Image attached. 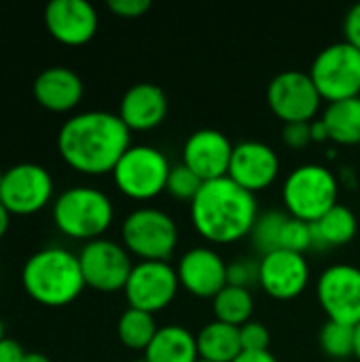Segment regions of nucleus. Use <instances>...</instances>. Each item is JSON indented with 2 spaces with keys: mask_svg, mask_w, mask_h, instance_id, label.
<instances>
[{
  "mask_svg": "<svg viewBox=\"0 0 360 362\" xmlns=\"http://www.w3.org/2000/svg\"><path fill=\"white\" fill-rule=\"evenodd\" d=\"M157 331H159V327H157L153 314L140 312L134 308H127L117 322V335H119L121 344L136 352H144L151 346V341L155 339Z\"/></svg>",
  "mask_w": 360,
  "mask_h": 362,
  "instance_id": "26",
  "label": "nucleus"
},
{
  "mask_svg": "<svg viewBox=\"0 0 360 362\" xmlns=\"http://www.w3.org/2000/svg\"><path fill=\"white\" fill-rule=\"evenodd\" d=\"M176 274L180 288L199 299H214L227 286V263L208 246L187 250L176 265Z\"/></svg>",
  "mask_w": 360,
  "mask_h": 362,
  "instance_id": "16",
  "label": "nucleus"
},
{
  "mask_svg": "<svg viewBox=\"0 0 360 362\" xmlns=\"http://www.w3.org/2000/svg\"><path fill=\"white\" fill-rule=\"evenodd\" d=\"M212 310L219 322L231 325V327H242L250 322V316L255 312V299L248 288L231 286L227 284L214 299H212Z\"/></svg>",
  "mask_w": 360,
  "mask_h": 362,
  "instance_id": "25",
  "label": "nucleus"
},
{
  "mask_svg": "<svg viewBox=\"0 0 360 362\" xmlns=\"http://www.w3.org/2000/svg\"><path fill=\"white\" fill-rule=\"evenodd\" d=\"M278 174H280V159L269 144L246 140L233 146L227 178H231L248 193L255 195L259 191L269 189L276 182Z\"/></svg>",
  "mask_w": 360,
  "mask_h": 362,
  "instance_id": "15",
  "label": "nucleus"
},
{
  "mask_svg": "<svg viewBox=\"0 0 360 362\" xmlns=\"http://www.w3.org/2000/svg\"><path fill=\"white\" fill-rule=\"evenodd\" d=\"M233 362H278L272 352H242Z\"/></svg>",
  "mask_w": 360,
  "mask_h": 362,
  "instance_id": "38",
  "label": "nucleus"
},
{
  "mask_svg": "<svg viewBox=\"0 0 360 362\" xmlns=\"http://www.w3.org/2000/svg\"><path fill=\"white\" fill-rule=\"evenodd\" d=\"M25 354L28 352L21 348L19 341H15L11 337H4L0 341V362H23Z\"/></svg>",
  "mask_w": 360,
  "mask_h": 362,
  "instance_id": "36",
  "label": "nucleus"
},
{
  "mask_svg": "<svg viewBox=\"0 0 360 362\" xmlns=\"http://www.w3.org/2000/svg\"><path fill=\"white\" fill-rule=\"evenodd\" d=\"M8 225H11V212L2 206L0 202V240L4 238V233L8 231Z\"/></svg>",
  "mask_w": 360,
  "mask_h": 362,
  "instance_id": "39",
  "label": "nucleus"
},
{
  "mask_svg": "<svg viewBox=\"0 0 360 362\" xmlns=\"http://www.w3.org/2000/svg\"><path fill=\"white\" fill-rule=\"evenodd\" d=\"M197 362H208V361H202V358H199V361H197Z\"/></svg>",
  "mask_w": 360,
  "mask_h": 362,
  "instance_id": "46",
  "label": "nucleus"
},
{
  "mask_svg": "<svg viewBox=\"0 0 360 362\" xmlns=\"http://www.w3.org/2000/svg\"><path fill=\"white\" fill-rule=\"evenodd\" d=\"M318 344L329 361H350L354 358V327L329 320L320 329Z\"/></svg>",
  "mask_w": 360,
  "mask_h": 362,
  "instance_id": "27",
  "label": "nucleus"
},
{
  "mask_svg": "<svg viewBox=\"0 0 360 362\" xmlns=\"http://www.w3.org/2000/svg\"><path fill=\"white\" fill-rule=\"evenodd\" d=\"M233 144L219 129H197L182 146V163L204 182L225 178L229 172Z\"/></svg>",
  "mask_w": 360,
  "mask_h": 362,
  "instance_id": "18",
  "label": "nucleus"
},
{
  "mask_svg": "<svg viewBox=\"0 0 360 362\" xmlns=\"http://www.w3.org/2000/svg\"><path fill=\"white\" fill-rule=\"evenodd\" d=\"M286 218H289V214L278 212V210L259 214V218L250 231V238H252L255 248L261 250V255H269L274 250H280V238H282V229H284Z\"/></svg>",
  "mask_w": 360,
  "mask_h": 362,
  "instance_id": "28",
  "label": "nucleus"
},
{
  "mask_svg": "<svg viewBox=\"0 0 360 362\" xmlns=\"http://www.w3.org/2000/svg\"><path fill=\"white\" fill-rule=\"evenodd\" d=\"M23 291L40 305L64 308L85 288L79 255L66 248H42L34 252L21 269Z\"/></svg>",
  "mask_w": 360,
  "mask_h": 362,
  "instance_id": "3",
  "label": "nucleus"
},
{
  "mask_svg": "<svg viewBox=\"0 0 360 362\" xmlns=\"http://www.w3.org/2000/svg\"><path fill=\"white\" fill-rule=\"evenodd\" d=\"M310 132H312V142H327V140H331L329 138V129H327L323 117L320 119H314L310 123Z\"/></svg>",
  "mask_w": 360,
  "mask_h": 362,
  "instance_id": "37",
  "label": "nucleus"
},
{
  "mask_svg": "<svg viewBox=\"0 0 360 362\" xmlns=\"http://www.w3.org/2000/svg\"><path fill=\"white\" fill-rule=\"evenodd\" d=\"M146 362H197V339L195 335L178 325L161 327L144 350Z\"/></svg>",
  "mask_w": 360,
  "mask_h": 362,
  "instance_id": "21",
  "label": "nucleus"
},
{
  "mask_svg": "<svg viewBox=\"0 0 360 362\" xmlns=\"http://www.w3.org/2000/svg\"><path fill=\"white\" fill-rule=\"evenodd\" d=\"M189 208L195 231L206 242L223 246L248 238L259 218L257 197L227 176L204 182Z\"/></svg>",
  "mask_w": 360,
  "mask_h": 362,
  "instance_id": "2",
  "label": "nucleus"
},
{
  "mask_svg": "<svg viewBox=\"0 0 360 362\" xmlns=\"http://www.w3.org/2000/svg\"><path fill=\"white\" fill-rule=\"evenodd\" d=\"M112 218L110 197L95 187H70L53 204L55 227L74 240H100L112 225Z\"/></svg>",
  "mask_w": 360,
  "mask_h": 362,
  "instance_id": "4",
  "label": "nucleus"
},
{
  "mask_svg": "<svg viewBox=\"0 0 360 362\" xmlns=\"http://www.w3.org/2000/svg\"><path fill=\"white\" fill-rule=\"evenodd\" d=\"M269 331L263 322L250 320L240 327V341L244 352H269Z\"/></svg>",
  "mask_w": 360,
  "mask_h": 362,
  "instance_id": "31",
  "label": "nucleus"
},
{
  "mask_svg": "<svg viewBox=\"0 0 360 362\" xmlns=\"http://www.w3.org/2000/svg\"><path fill=\"white\" fill-rule=\"evenodd\" d=\"M267 106L284 123H310L316 119L323 98L308 72L286 70L267 85Z\"/></svg>",
  "mask_w": 360,
  "mask_h": 362,
  "instance_id": "9",
  "label": "nucleus"
},
{
  "mask_svg": "<svg viewBox=\"0 0 360 362\" xmlns=\"http://www.w3.org/2000/svg\"><path fill=\"white\" fill-rule=\"evenodd\" d=\"M108 8L117 17L136 19V17H142L151 8V2L149 0H108Z\"/></svg>",
  "mask_w": 360,
  "mask_h": 362,
  "instance_id": "34",
  "label": "nucleus"
},
{
  "mask_svg": "<svg viewBox=\"0 0 360 362\" xmlns=\"http://www.w3.org/2000/svg\"><path fill=\"white\" fill-rule=\"evenodd\" d=\"M121 240L125 250L140 261H170L178 246V227L168 212L146 206L125 216Z\"/></svg>",
  "mask_w": 360,
  "mask_h": 362,
  "instance_id": "6",
  "label": "nucleus"
},
{
  "mask_svg": "<svg viewBox=\"0 0 360 362\" xmlns=\"http://www.w3.org/2000/svg\"><path fill=\"white\" fill-rule=\"evenodd\" d=\"M227 284L240 288H252L259 284V263L250 259H240L227 265Z\"/></svg>",
  "mask_w": 360,
  "mask_h": 362,
  "instance_id": "32",
  "label": "nucleus"
},
{
  "mask_svg": "<svg viewBox=\"0 0 360 362\" xmlns=\"http://www.w3.org/2000/svg\"><path fill=\"white\" fill-rule=\"evenodd\" d=\"M83 78L66 66H51L34 81L36 102L51 112H68L83 100Z\"/></svg>",
  "mask_w": 360,
  "mask_h": 362,
  "instance_id": "20",
  "label": "nucleus"
},
{
  "mask_svg": "<svg viewBox=\"0 0 360 362\" xmlns=\"http://www.w3.org/2000/svg\"><path fill=\"white\" fill-rule=\"evenodd\" d=\"M310 123H289V125H284V129H282V142L289 148H295V151H301L308 144H312Z\"/></svg>",
  "mask_w": 360,
  "mask_h": 362,
  "instance_id": "33",
  "label": "nucleus"
},
{
  "mask_svg": "<svg viewBox=\"0 0 360 362\" xmlns=\"http://www.w3.org/2000/svg\"><path fill=\"white\" fill-rule=\"evenodd\" d=\"M4 339V325H2V318H0V341Z\"/></svg>",
  "mask_w": 360,
  "mask_h": 362,
  "instance_id": "42",
  "label": "nucleus"
},
{
  "mask_svg": "<svg viewBox=\"0 0 360 362\" xmlns=\"http://www.w3.org/2000/svg\"><path fill=\"white\" fill-rule=\"evenodd\" d=\"M310 282V265L306 255L291 250H274L259 261V286L278 301L297 299Z\"/></svg>",
  "mask_w": 360,
  "mask_h": 362,
  "instance_id": "14",
  "label": "nucleus"
},
{
  "mask_svg": "<svg viewBox=\"0 0 360 362\" xmlns=\"http://www.w3.org/2000/svg\"><path fill=\"white\" fill-rule=\"evenodd\" d=\"M117 115L129 132H151L166 121V91L155 83H136L123 93Z\"/></svg>",
  "mask_w": 360,
  "mask_h": 362,
  "instance_id": "19",
  "label": "nucleus"
},
{
  "mask_svg": "<svg viewBox=\"0 0 360 362\" xmlns=\"http://www.w3.org/2000/svg\"><path fill=\"white\" fill-rule=\"evenodd\" d=\"M356 231H359L356 214L348 206H342V204H337L323 218L312 223L314 246H320V248L346 246L356 238Z\"/></svg>",
  "mask_w": 360,
  "mask_h": 362,
  "instance_id": "23",
  "label": "nucleus"
},
{
  "mask_svg": "<svg viewBox=\"0 0 360 362\" xmlns=\"http://www.w3.org/2000/svg\"><path fill=\"white\" fill-rule=\"evenodd\" d=\"M354 358L360 362V325L354 327Z\"/></svg>",
  "mask_w": 360,
  "mask_h": 362,
  "instance_id": "41",
  "label": "nucleus"
},
{
  "mask_svg": "<svg viewBox=\"0 0 360 362\" xmlns=\"http://www.w3.org/2000/svg\"><path fill=\"white\" fill-rule=\"evenodd\" d=\"M310 248H314V233H312V225L299 218H293L289 214L284 229H282V238H280V250H291V252H299L306 255Z\"/></svg>",
  "mask_w": 360,
  "mask_h": 362,
  "instance_id": "30",
  "label": "nucleus"
},
{
  "mask_svg": "<svg viewBox=\"0 0 360 362\" xmlns=\"http://www.w3.org/2000/svg\"><path fill=\"white\" fill-rule=\"evenodd\" d=\"M79 263L85 278V286L98 293L123 291L134 269L125 246L104 238L87 242L79 252Z\"/></svg>",
  "mask_w": 360,
  "mask_h": 362,
  "instance_id": "11",
  "label": "nucleus"
},
{
  "mask_svg": "<svg viewBox=\"0 0 360 362\" xmlns=\"http://www.w3.org/2000/svg\"><path fill=\"white\" fill-rule=\"evenodd\" d=\"M316 297L331 322L360 325V267L337 263L327 267L316 284Z\"/></svg>",
  "mask_w": 360,
  "mask_h": 362,
  "instance_id": "12",
  "label": "nucleus"
},
{
  "mask_svg": "<svg viewBox=\"0 0 360 362\" xmlns=\"http://www.w3.org/2000/svg\"><path fill=\"white\" fill-rule=\"evenodd\" d=\"M310 78L329 104L360 95V51L350 42L325 47L312 62Z\"/></svg>",
  "mask_w": 360,
  "mask_h": 362,
  "instance_id": "8",
  "label": "nucleus"
},
{
  "mask_svg": "<svg viewBox=\"0 0 360 362\" xmlns=\"http://www.w3.org/2000/svg\"><path fill=\"white\" fill-rule=\"evenodd\" d=\"M344 34H346V42H350L360 51V4L348 11L344 19Z\"/></svg>",
  "mask_w": 360,
  "mask_h": 362,
  "instance_id": "35",
  "label": "nucleus"
},
{
  "mask_svg": "<svg viewBox=\"0 0 360 362\" xmlns=\"http://www.w3.org/2000/svg\"><path fill=\"white\" fill-rule=\"evenodd\" d=\"M197 354L208 362H233L244 350L240 341V329L225 322H208L197 335Z\"/></svg>",
  "mask_w": 360,
  "mask_h": 362,
  "instance_id": "22",
  "label": "nucleus"
},
{
  "mask_svg": "<svg viewBox=\"0 0 360 362\" xmlns=\"http://www.w3.org/2000/svg\"><path fill=\"white\" fill-rule=\"evenodd\" d=\"M323 121L329 129V138L342 146L360 144V95L333 102L325 108Z\"/></svg>",
  "mask_w": 360,
  "mask_h": 362,
  "instance_id": "24",
  "label": "nucleus"
},
{
  "mask_svg": "<svg viewBox=\"0 0 360 362\" xmlns=\"http://www.w3.org/2000/svg\"><path fill=\"white\" fill-rule=\"evenodd\" d=\"M136 362H146V361H144V356H142V358H140V361H136Z\"/></svg>",
  "mask_w": 360,
  "mask_h": 362,
  "instance_id": "44",
  "label": "nucleus"
},
{
  "mask_svg": "<svg viewBox=\"0 0 360 362\" xmlns=\"http://www.w3.org/2000/svg\"><path fill=\"white\" fill-rule=\"evenodd\" d=\"M329 362H339V361H329ZM344 362H350V361H344Z\"/></svg>",
  "mask_w": 360,
  "mask_h": 362,
  "instance_id": "45",
  "label": "nucleus"
},
{
  "mask_svg": "<svg viewBox=\"0 0 360 362\" xmlns=\"http://www.w3.org/2000/svg\"><path fill=\"white\" fill-rule=\"evenodd\" d=\"M23 362H51V358L42 352H28Z\"/></svg>",
  "mask_w": 360,
  "mask_h": 362,
  "instance_id": "40",
  "label": "nucleus"
},
{
  "mask_svg": "<svg viewBox=\"0 0 360 362\" xmlns=\"http://www.w3.org/2000/svg\"><path fill=\"white\" fill-rule=\"evenodd\" d=\"M53 195V178L38 163H17L4 172L0 202L11 214H34L42 210Z\"/></svg>",
  "mask_w": 360,
  "mask_h": 362,
  "instance_id": "13",
  "label": "nucleus"
},
{
  "mask_svg": "<svg viewBox=\"0 0 360 362\" xmlns=\"http://www.w3.org/2000/svg\"><path fill=\"white\" fill-rule=\"evenodd\" d=\"M202 187H204V180L180 161V163L172 165V170H170L166 193H170L178 202H189L191 204L197 197V193L202 191Z\"/></svg>",
  "mask_w": 360,
  "mask_h": 362,
  "instance_id": "29",
  "label": "nucleus"
},
{
  "mask_svg": "<svg viewBox=\"0 0 360 362\" xmlns=\"http://www.w3.org/2000/svg\"><path fill=\"white\" fill-rule=\"evenodd\" d=\"M337 176L320 163H303L295 168L282 185V202L293 218L316 223L339 202Z\"/></svg>",
  "mask_w": 360,
  "mask_h": 362,
  "instance_id": "5",
  "label": "nucleus"
},
{
  "mask_svg": "<svg viewBox=\"0 0 360 362\" xmlns=\"http://www.w3.org/2000/svg\"><path fill=\"white\" fill-rule=\"evenodd\" d=\"M170 170L172 165L159 148L136 144L129 146L115 165L112 180L125 197L149 202L166 191Z\"/></svg>",
  "mask_w": 360,
  "mask_h": 362,
  "instance_id": "7",
  "label": "nucleus"
},
{
  "mask_svg": "<svg viewBox=\"0 0 360 362\" xmlns=\"http://www.w3.org/2000/svg\"><path fill=\"white\" fill-rule=\"evenodd\" d=\"M129 134L119 115L87 110L70 117L59 127L57 151L62 159L81 174H112L119 159L132 146Z\"/></svg>",
  "mask_w": 360,
  "mask_h": 362,
  "instance_id": "1",
  "label": "nucleus"
},
{
  "mask_svg": "<svg viewBox=\"0 0 360 362\" xmlns=\"http://www.w3.org/2000/svg\"><path fill=\"white\" fill-rule=\"evenodd\" d=\"M45 25L57 42L81 47L98 32V13L87 0H51L45 6Z\"/></svg>",
  "mask_w": 360,
  "mask_h": 362,
  "instance_id": "17",
  "label": "nucleus"
},
{
  "mask_svg": "<svg viewBox=\"0 0 360 362\" xmlns=\"http://www.w3.org/2000/svg\"><path fill=\"white\" fill-rule=\"evenodd\" d=\"M180 291L176 267L168 261H138L123 288L129 308L157 314L172 305Z\"/></svg>",
  "mask_w": 360,
  "mask_h": 362,
  "instance_id": "10",
  "label": "nucleus"
},
{
  "mask_svg": "<svg viewBox=\"0 0 360 362\" xmlns=\"http://www.w3.org/2000/svg\"><path fill=\"white\" fill-rule=\"evenodd\" d=\"M2 178H4V172L0 170V185H2Z\"/></svg>",
  "mask_w": 360,
  "mask_h": 362,
  "instance_id": "43",
  "label": "nucleus"
}]
</instances>
